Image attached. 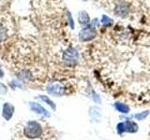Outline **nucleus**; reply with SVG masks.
<instances>
[{
    "label": "nucleus",
    "mask_w": 150,
    "mask_h": 140,
    "mask_svg": "<svg viewBox=\"0 0 150 140\" xmlns=\"http://www.w3.org/2000/svg\"><path fill=\"white\" fill-rule=\"evenodd\" d=\"M96 36H97V32L91 26H86L79 33V39L82 42L91 41L95 38Z\"/></svg>",
    "instance_id": "nucleus-1"
},
{
    "label": "nucleus",
    "mask_w": 150,
    "mask_h": 140,
    "mask_svg": "<svg viewBox=\"0 0 150 140\" xmlns=\"http://www.w3.org/2000/svg\"><path fill=\"white\" fill-rule=\"evenodd\" d=\"M79 59V53L78 50L74 48H69L68 50H65L63 53V61L68 64H71L76 63Z\"/></svg>",
    "instance_id": "nucleus-2"
},
{
    "label": "nucleus",
    "mask_w": 150,
    "mask_h": 140,
    "mask_svg": "<svg viewBox=\"0 0 150 140\" xmlns=\"http://www.w3.org/2000/svg\"><path fill=\"white\" fill-rule=\"evenodd\" d=\"M47 91L53 95L61 96L65 93V88L62 84H60L58 82H54V83H50L47 86Z\"/></svg>",
    "instance_id": "nucleus-3"
},
{
    "label": "nucleus",
    "mask_w": 150,
    "mask_h": 140,
    "mask_svg": "<svg viewBox=\"0 0 150 140\" xmlns=\"http://www.w3.org/2000/svg\"><path fill=\"white\" fill-rule=\"evenodd\" d=\"M117 129H118L119 134L125 132V131H127V132H130V133H134L138 130V126L136 123H132V121L128 120L124 123H120L118 125V127H117Z\"/></svg>",
    "instance_id": "nucleus-4"
},
{
    "label": "nucleus",
    "mask_w": 150,
    "mask_h": 140,
    "mask_svg": "<svg viewBox=\"0 0 150 140\" xmlns=\"http://www.w3.org/2000/svg\"><path fill=\"white\" fill-rule=\"evenodd\" d=\"M115 13L118 17H125L129 13V5L128 3H120L115 8Z\"/></svg>",
    "instance_id": "nucleus-5"
},
{
    "label": "nucleus",
    "mask_w": 150,
    "mask_h": 140,
    "mask_svg": "<svg viewBox=\"0 0 150 140\" xmlns=\"http://www.w3.org/2000/svg\"><path fill=\"white\" fill-rule=\"evenodd\" d=\"M13 112H14V106L9 104V103H5L4 104V106H3V117L5 120H11V118L13 115Z\"/></svg>",
    "instance_id": "nucleus-6"
},
{
    "label": "nucleus",
    "mask_w": 150,
    "mask_h": 140,
    "mask_svg": "<svg viewBox=\"0 0 150 140\" xmlns=\"http://www.w3.org/2000/svg\"><path fill=\"white\" fill-rule=\"evenodd\" d=\"M78 22L80 24L87 26L90 22V17H89L88 13L84 10H82L78 13Z\"/></svg>",
    "instance_id": "nucleus-7"
},
{
    "label": "nucleus",
    "mask_w": 150,
    "mask_h": 140,
    "mask_svg": "<svg viewBox=\"0 0 150 140\" xmlns=\"http://www.w3.org/2000/svg\"><path fill=\"white\" fill-rule=\"evenodd\" d=\"M30 107H31V109L36 112V113L38 114H41V115H43V116H46V117H49V113H48V111H47L45 108H43L39 104H37V103H30Z\"/></svg>",
    "instance_id": "nucleus-8"
},
{
    "label": "nucleus",
    "mask_w": 150,
    "mask_h": 140,
    "mask_svg": "<svg viewBox=\"0 0 150 140\" xmlns=\"http://www.w3.org/2000/svg\"><path fill=\"white\" fill-rule=\"evenodd\" d=\"M115 108L121 113H128L129 111V106L124 103H115Z\"/></svg>",
    "instance_id": "nucleus-9"
},
{
    "label": "nucleus",
    "mask_w": 150,
    "mask_h": 140,
    "mask_svg": "<svg viewBox=\"0 0 150 140\" xmlns=\"http://www.w3.org/2000/svg\"><path fill=\"white\" fill-rule=\"evenodd\" d=\"M100 22L102 23L103 25H110V24H112V20L110 17H108L106 15H102Z\"/></svg>",
    "instance_id": "nucleus-10"
},
{
    "label": "nucleus",
    "mask_w": 150,
    "mask_h": 140,
    "mask_svg": "<svg viewBox=\"0 0 150 140\" xmlns=\"http://www.w3.org/2000/svg\"><path fill=\"white\" fill-rule=\"evenodd\" d=\"M40 99H41L42 101H44V102L47 103V104H48L50 106L53 107L54 109H55V106H54V102L52 101V100H50L48 97H47V96H43V95H41V96H40Z\"/></svg>",
    "instance_id": "nucleus-11"
},
{
    "label": "nucleus",
    "mask_w": 150,
    "mask_h": 140,
    "mask_svg": "<svg viewBox=\"0 0 150 140\" xmlns=\"http://www.w3.org/2000/svg\"><path fill=\"white\" fill-rule=\"evenodd\" d=\"M67 15H68V21H69V24L70 28H71V29L73 30V29H74V27H75V25H74V21H73V19H72L71 13H70L69 11H68V12H67Z\"/></svg>",
    "instance_id": "nucleus-12"
},
{
    "label": "nucleus",
    "mask_w": 150,
    "mask_h": 140,
    "mask_svg": "<svg viewBox=\"0 0 150 140\" xmlns=\"http://www.w3.org/2000/svg\"><path fill=\"white\" fill-rule=\"evenodd\" d=\"M149 114V111H145V112H143V113H141V114H137L135 116V118L136 119H138V120H143L144 118H145L147 115Z\"/></svg>",
    "instance_id": "nucleus-13"
},
{
    "label": "nucleus",
    "mask_w": 150,
    "mask_h": 140,
    "mask_svg": "<svg viewBox=\"0 0 150 140\" xmlns=\"http://www.w3.org/2000/svg\"><path fill=\"white\" fill-rule=\"evenodd\" d=\"M3 77V72H2V70L0 69V78H2Z\"/></svg>",
    "instance_id": "nucleus-14"
},
{
    "label": "nucleus",
    "mask_w": 150,
    "mask_h": 140,
    "mask_svg": "<svg viewBox=\"0 0 150 140\" xmlns=\"http://www.w3.org/2000/svg\"><path fill=\"white\" fill-rule=\"evenodd\" d=\"M83 1H87V0H83Z\"/></svg>",
    "instance_id": "nucleus-15"
},
{
    "label": "nucleus",
    "mask_w": 150,
    "mask_h": 140,
    "mask_svg": "<svg viewBox=\"0 0 150 140\" xmlns=\"http://www.w3.org/2000/svg\"><path fill=\"white\" fill-rule=\"evenodd\" d=\"M149 136H150V134H149Z\"/></svg>",
    "instance_id": "nucleus-16"
}]
</instances>
